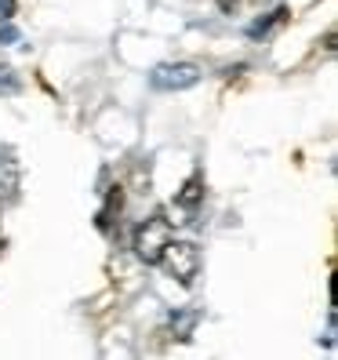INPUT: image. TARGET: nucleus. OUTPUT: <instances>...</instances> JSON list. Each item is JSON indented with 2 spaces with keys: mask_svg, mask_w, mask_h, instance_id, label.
<instances>
[{
  "mask_svg": "<svg viewBox=\"0 0 338 360\" xmlns=\"http://www.w3.org/2000/svg\"><path fill=\"white\" fill-rule=\"evenodd\" d=\"M167 244H171V222H167L164 215H153V219L138 222L131 248H135V255H138L145 266H157Z\"/></svg>",
  "mask_w": 338,
  "mask_h": 360,
  "instance_id": "obj_1",
  "label": "nucleus"
},
{
  "mask_svg": "<svg viewBox=\"0 0 338 360\" xmlns=\"http://www.w3.org/2000/svg\"><path fill=\"white\" fill-rule=\"evenodd\" d=\"M197 324H200V309L197 306H186V309H175L171 313V331H175L178 342H189L193 331H197Z\"/></svg>",
  "mask_w": 338,
  "mask_h": 360,
  "instance_id": "obj_5",
  "label": "nucleus"
},
{
  "mask_svg": "<svg viewBox=\"0 0 338 360\" xmlns=\"http://www.w3.org/2000/svg\"><path fill=\"white\" fill-rule=\"evenodd\" d=\"M0 40H4V44H15V40H18V30H11V26H0Z\"/></svg>",
  "mask_w": 338,
  "mask_h": 360,
  "instance_id": "obj_11",
  "label": "nucleus"
},
{
  "mask_svg": "<svg viewBox=\"0 0 338 360\" xmlns=\"http://www.w3.org/2000/svg\"><path fill=\"white\" fill-rule=\"evenodd\" d=\"M120 189H113V193H110V204H105V211H102V215H98V226L102 229H110V222H113V211H120Z\"/></svg>",
  "mask_w": 338,
  "mask_h": 360,
  "instance_id": "obj_8",
  "label": "nucleus"
},
{
  "mask_svg": "<svg viewBox=\"0 0 338 360\" xmlns=\"http://www.w3.org/2000/svg\"><path fill=\"white\" fill-rule=\"evenodd\" d=\"M18 193V160L11 153L0 157V200H11Z\"/></svg>",
  "mask_w": 338,
  "mask_h": 360,
  "instance_id": "obj_6",
  "label": "nucleus"
},
{
  "mask_svg": "<svg viewBox=\"0 0 338 360\" xmlns=\"http://www.w3.org/2000/svg\"><path fill=\"white\" fill-rule=\"evenodd\" d=\"M284 15H287V8H277L269 18H259V22H251V26H247V37H266L277 22H284Z\"/></svg>",
  "mask_w": 338,
  "mask_h": 360,
  "instance_id": "obj_7",
  "label": "nucleus"
},
{
  "mask_svg": "<svg viewBox=\"0 0 338 360\" xmlns=\"http://www.w3.org/2000/svg\"><path fill=\"white\" fill-rule=\"evenodd\" d=\"M204 200V175H193L186 186H182V193L175 197V211H178V219H171L175 226H186L189 215L197 211V204Z\"/></svg>",
  "mask_w": 338,
  "mask_h": 360,
  "instance_id": "obj_4",
  "label": "nucleus"
},
{
  "mask_svg": "<svg viewBox=\"0 0 338 360\" xmlns=\"http://www.w3.org/2000/svg\"><path fill=\"white\" fill-rule=\"evenodd\" d=\"M197 80H200V66H193V62H164L150 73V84L157 91H186Z\"/></svg>",
  "mask_w": 338,
  "mask_h": 360,
  "instance_id": "obj_3",
  "label": "nucleus"
},
{
  "mask_svg": "<svg viewBox=\"0 0 338 360\" xmlns=\"http://www.w3.org/2000/svg\"><path fill=\"white\" fill-rule=\"evenodd\" d=\"M157 266H164L167 277H175L182 288H189V284L197 281V273H200V251H197V244L171 237V244L164 248V255H160Z\"/></svg>",
  "mask_w": 338,
  "mask_h": 360,
  "instance_id": "obj_2",
  "label": "nucleus"
},
{
  "mask_svg": "<svg viewBox=\"0 0 338 360\" xmlns=\"http://www.w3.org/2000/svg\"><path fill=\"white\" fill-rule=\"evenodd\" d=\"M18 11L15 0H0V22H11V15Z\"/></svg>",
  "mask_w": 338,
  "mask_h": 360,
  "instance_id": "obj_10",
  "label": "nucleus"
},
{
  "mask_svg": "<svg viewBox=\"0 0 338 360\" xmlns=\"http://www.w3.org/2000/svg\"><path fill=\"white\" fill-rule=\"evenodd\" d=\"M18 88V77L11 66H0V91H15Z\"/></svg>",
  "mask_w": 338,
  "mask_h": 360,
  "instance_id": "obj_9",
  "label": "nucleus"
}]
</instances>
